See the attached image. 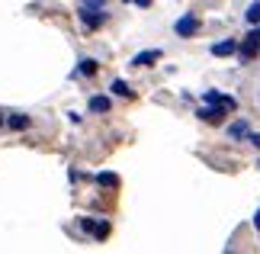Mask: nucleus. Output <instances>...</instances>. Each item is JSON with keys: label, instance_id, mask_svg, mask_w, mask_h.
<instances>
[{"label": "nucleus", "instance_id": "1", "mask_svg": "<svg viewBox=\"0 0 260 254\" xmlns=\"http://www.w3.org/2000/svg\"><path fill=\"white\" fill-rule=\"evenodd\" d=\"M228 113H232V109H228V106H222V103H209V106H203V109H199V119H203V123H225V116Z\"/></svg>", "mask_w": 260, "mask_h": 254}, {"label": "nucleus", "instance_id": "2", "mask_svg": "<svg viewBox=\"0 0 260 254\" xmlns=\"http://www.w3.org/2000/svg\"><path fill=\"white\" fill-rule=\"evenodd\" d=\"M174 33L180 36V39H189V36H193V33H199V16H180L177 19V23H174Z\"/></svg>", "mask_w": 260, "mask_h": 254}, {"label": "nucleus", "instance_id": "3", "mask_svg": "<svg viewBox=\"0 0 260 254\" xmlns=\"http://www.w3.org/2000/svg\"><path fill=\"white\" fill-rule=\"evenodd\" d=\"M81 16H84V26H87V29H100V26H103L106 19H109V13H106L103 7H100V10H87V7H84V13H81Z\"/></svg>", "mask_w": 260, "mask_h": 254}, {"label": "nucleus", "instance_id": "4", "mask_svg": "<svg viewBox=\"0 0 260 254\" xmlns=\"http://www.w3.org/2000/svg\"><path fill=\"white\" fill-rule=\"evenodd\" d=\"M81 229H84V232H93V235H96L100 241H106V238H109V222H106V219H103V222L81 219Z\"/></svg>", "mask_w": 260, "mask_h": 254}, {"label": "nucleus", "instance_id": "5", "mask_svg": "<svg viewBox=\"0 0 260 254\" xmlns=\"http://www.w3.org/2000/svg\"><path fill=\"white\" fill-rule=\"evenodd\" d=\"M154 62H161V52H157V48H151V52H138L132 58V68H151Z\"/></svg>", "mask_w": 260, "mask_h": 254}, {"label": "nucleus", "instance_id": "6", "mask_svg": "<svg viewBox=\"0 0 260 254\" xmlns=\"http://www.w3.org/2000/svg\"><path fill=\"white\" fill-rule=\"evenodd\" d=\"M235 52H238V42H235V39H222V42L212 45V55L215 58H228V55H235Z\"/></svg>", "mask_w": 260, "mask_h": 254}, {"label": "nucleus", "instance_id": "7", "mask_svg": "<svg viewBox=\"0 0 260 254\" xmlns=\"http://www.w3.org/2000/svg\"><path fill=\"white\" fill-rule=\"evenodd\" d=\"M260 52V42H254V39H244L241 45H238V55H241V62H251V58H257Z\"/></svg>", "mask_w": 260, "mask_h": 254}, {"label": "nucleus", "instance_id": "8", "mask_svg": "<svg viewBox=\"0 0 260 254\" xmlns=\"http://www.w3.org/2000/svg\"><path fill=\"white\" fill-rule=\"evenodd\" d=\"M4 126L16 129V132H23V129H29V126H32V119H29V116H23V113H13V116H7V119H4Z\"/></svg>", "mask_w": 260, "mask_h": 254}, {"label": "nucleus", "instance_id": "9", "mask_svg": "<svg viewBox=\"0 0 260 254\" xmlns=\"http://www.w3.org/2000/svg\"><path fill=\"white\" fill-rule=\"evenodd\" d=\"M228 135H232V138H247V135H251V126H247L244 119H238V123L228 126Z\"/></svg>", "mask_w": 260, "mask_h": 254}, {"label": "nucleus", "instance_id": "10", "mask_svg": "<svg viewBox=\"0 0 260 254\" xmlns=\"http://www.w3.org/2000/svg\"><path fill=\"white\" fill-rule=\"evenodd\" d=\"M90 109H93V113H109V109H113V100L109 97H93L90 100Z\"/></svg>", "mask_w": 260, "mask_h": 254}, {"label": "nucleus", "instance_id": "11", "mask_svg": "<svg viewBox=\"0 0 260 254\" xmlns=\"http://www.w3.org/2000/svg\"><path fill=\"white\" fill-rule=\"evenodd\" d=\"M96 184L109 190V187H119V177H116V174H109V171H103V174H96Z\"/></svg>", "mask_w": 260, "mask_h": 254}, {"label": "nucleus", "instance_id": "12", "mask_svg": "<svg viewBox=\"0 0 260 254\" xmlns=\"http://www.w3.org/2000/svg\"><path fill=\"white\" fill-rule=\"evenodd\" d=\"M244 19H247V23H251V26H257V23H260V0H254V4L247 7V13H244Z\"/></svg>", "mask_w": 260, "mask_h": 254}, {"label": "nucleus", "instance_id": "13", "mask_svg": "<svg viewBox=\"0 0 260 254\" xmlns=\"http://www.w3.org/2000/svg\"><path fill=\"white\" fill-rule=\"evenodd\" d=\"M109 90H113L116 97H132V90H128L125 80H113V84H109Z\"/></svg>", "mask_w": 260, "mask_h": 254}, {"label": "nucleus", "instance_id": "14", "mask_svg": "<svg viewBox=\"0 0 260 254\" xmlns=\"http://www.w3.org/2000/svg\"><path fill=\"white\" fill-rule=\"evenodd\" d=\"M77 74H96V62H93V58H84V62L81 65H77Z\"/></svg>", "mask_w": 260, "mask_h": 254}, {"label": "nucleus", "instance_id": "15", "mask_svg": "<svg viewBox=\"0 0 260 254\" xmlns=\"http://www.w3.org/2000/svg\"><path fill=\"white\" fill-rule=\"evenodd\" d=\"M103 4H106V0H84V7H87V10H100Z\"/></svg>", "mask_w": 260, "mask_h": 254}, {"label": "nucleus", "instance_id": "16", "mask_svg": "<svg viewBox=\"0 0 260 254\" xmlns=\"http://www.w3.org/2000/svg\"><path fill=\"white\" fill-rule=\"evenodd\" d=\"M244 39H254V42H260V23H257V26H254V29H251V33H247V36H244Z\"/></svg>", "mask_w": 260, "mask_h": 254}, {"label": "nucleus", "instance_id": "17", "mask_svg": "<svg viewBox=\"0 0 260 254\" xmlns=\"http://www.w3.org/2000/svg\"><path fill=\"white\" fill-rule=\"evenodd\" d=\"M132 4H138V7H151V0H132Z\"/></svg>", "mask_w": 260, "mask_h": 254}, {"label": "nucleus", "instance_id": "18", "mask_svg": "<svg viewBox=\"0 0 260 254\" xmlns=\"http://www.w3.org/2000/svg\"><path fill=\"white\" fill-rule=\"evenodd\" d=\"M247 138H251V142H254V145L260 148V135H257V132H254V135H247Z\"/></svg>", "mask_w": 260, "mask_h": 254}, {"label": "nucleus", "instance_id": "19", "mask_svg": "<svg viewBox=\"0 0 260 254\" xmlns=\"http://www.w3.org/2000/svg\"><path fill=\"white\" fill-rule=\"evenodd\" d=\"M254 229H260V209L254 212Z\"/></svg>", "mask_w": 260, "mask_h": 254}, {"label": "nucleus", "instance_id": "20", "mask_svg": "<svg viewBox=\"0 0 260 254\" xmlns=\"http://www.w3.org/2000/svg\"><path fill=\"white\" fill-rule=\"evenodd\" d=\"M0 126H4V116H0Z\"/></svg>", "mask_w": 260, "mask_h": 254}]
</instances>
